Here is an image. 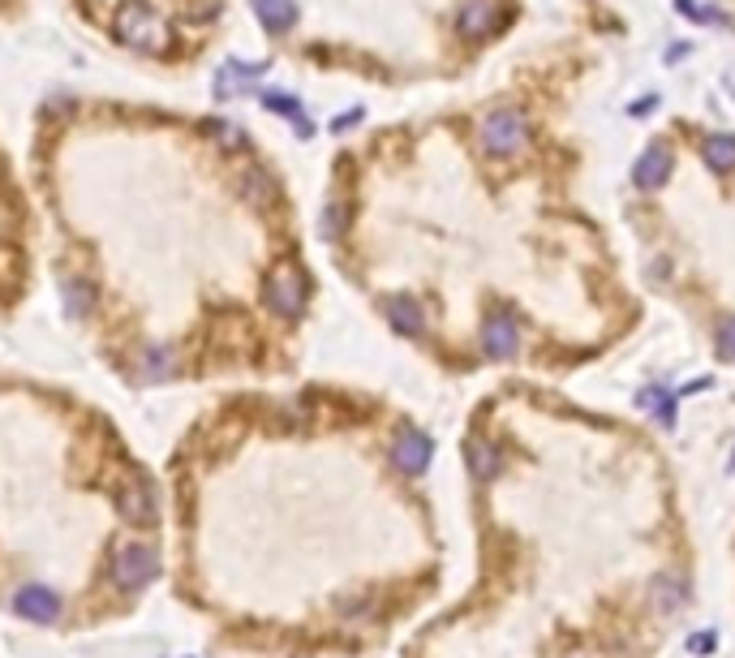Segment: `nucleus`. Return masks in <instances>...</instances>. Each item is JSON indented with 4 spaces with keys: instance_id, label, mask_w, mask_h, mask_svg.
Returning a JSON list of instances; mask_svg holds the SVG:
<instances>
[{
    "instance_id": "f257e3e1",
    "label": "nucleus",
    "mask_w": 735,
    "mask_h": 658,
    "mask_svg": "<svg viewBox=\"0 0 735 658\" xmlns=\"http://www.w3.org/2000/svg\"><path fill=\"white\" fill-rule=\"evenodd\" d=\"M525 138H529V125H525V117L516 108H495L482 121V147L490 155H516V151H525Z\"/></svg>"
},
{
    "instance_id": "f03ea898",
    "label": "nucleus",
    "mask_w": 735,
    "mask_h": 658,
    "mask_svg": "<svg viewBox=\"0 0 735 658\" xmlns=\"http://www.w3.org/2000/svg\"><path fill=\"white\" fill-rule=\"evenodd\" d=\"M155 572H160L155 551L142 547V542H125V547H117V555H112V581H117L121 590H142Z\"/></svg>"
},
{
    "instance_id": "7ed1b4c3",
    "label": "nucleus",
    "mask_w": 735,
    "mask_h": 658,
    "mask_svg": "<svg viewBox=\"0 0 735 658\" xmlns=\"http://www.w3.org/2000/svg\"><path fill=\"white\" fill-rule=\"evenodd\" d=\"M267 306L284 314V319H297L301 306H306V276L293 267V263H280L276 271H271L267 280Z\"/></svg>"
},
{
    "instance_id": "20e7f679",
    "label": "nucleus",
    "mask_w": 735,
    "mask_h": 658,
    "mask_svg": "<svg viewBox=\"0 0 735 658\" xmlns=\"http://www.w3.org/2000/svg\"><path fill=\"white\" fill-rule=\"evenodd\" d=\"M13 611L31 624H52L56 615H61V598H56L48 585H22V590L13 594Z\"/></svg>"
},
{
    "instance_id": "39448f33",
    "label": "nucleus",
    "mask_w": 735,
    "mask_h": 658,
    "mask_svg": "<svg viewBox=\"0 0 735 658\" xmlns=\"http://www.w3.org/2000/svg\"><path fill=\"white\" fill-rule=\"evenodd\" d=\"M667 177H671V155L662 147H650L637 164H632V181H637L641 190H662Z\"/></svg>"
},
{
    "instance_id": "423d86ee",
    "label": "nucleus",
    "mask_w": 735,
    "mask_h": 658,
    "mask_svg": "<svg viewBox=\"0 0 735 658\" xmlns=\"http://www.w3.org/2000/svg\"><path fill=\"white\" fill-rule=\"evenodd\" d=\"M482 345H486L490 357H512L516 353V323H512V314H495V319L486 323Z\"/></svg>"
},
{
    "instance_id": "0eeeda50",
    "label": "nucleus",
    "mask_w": 735,
    "mask_h": 658,
    "mask_svg": "<svg viewBox=\"0 0 735 658\" xmlns=\"http://www.w3.org/2000/svg\"><path fill=\"white\" fill-rule=\"evenodd\" d=\"M396 461H400V469H409V474H422L430 461V439L417 431H405L396 439Z\"/></svg>"
},
{
    "instance_id": "6e6552de",
    "label": "nucleus",
    "mask_w": 735,
    "mask_h": 658,
    "mask_svg": "<svg viewBox=\"0 0 735 658\" xmlns=\"http://www.w3.org/2000/svg\"><path fill=\"white\" fill-rule=\"evenodd\" d=\"M258 18H263L267 31H288V26L297 22V5L293 0H254Z\"/></svg>"
},
{
    "instance_id": "1a4fd4ad",
    "label": "nucleus",
    "mask_w": 735,
    "mask_h": 658,
    "mask_svg": "<svg viewBox=\"0 0 735 658\" xmlns=\"http://www.w3.org/2000/svg\"><path fill=\"white\" fill-rule=\"evenodd\" d=\"M456 26H460V35H465V39H482V35L490 31V26H495V9L482 5V0H473V5H469L465 13H460V22H456Z\"/></svg>"
},
{
    "instance_id": "9d476101",
    "label": "nucleus",
    "mask_w": 735,
    "mask_h": 658,
    "mask_svg": "<svg viewBox=\"0 0 735 658\" xmlns=\"http://www.w3.org/2000/svg\"><path fill=\"white\" fill-rule=\"evenodd\" d=\"M705 164H710L714 173H727V168H735V134L705 138Z\"/></svg>"
},
{
    "instance_id": "9b49d317",
    "label": "nucleus",
    "mask_w": 735,
    "mask_h": 658,
    "mask_svg": "<svg viewBox=\"0 0 735 658\" xmlns=\"http://www.w3.org/2000/svg\"><path fill=\"white\" fill-rule=\"evenodd\" d=\"M387 314H392V323L400 327V332H409V336L422 327V310H417L413 297H392V302H387Z\"/></svg>"
},
{
    "instance_id": "f8f14e48",
    "label": "nucleus",
    "mask_w": 735,
    "mask_h": 658,
    "mask_svg": "<svg viewBox=\"0 0 735 658\" xmlns=\"http://www.w3.org/2000/svg\"><path fill=\"white\" fill-rule=\"evenodd\" d=\"M718 357H723V362H735V319H727L723 327H718Z\"/></svg>"
}]
</instances>
